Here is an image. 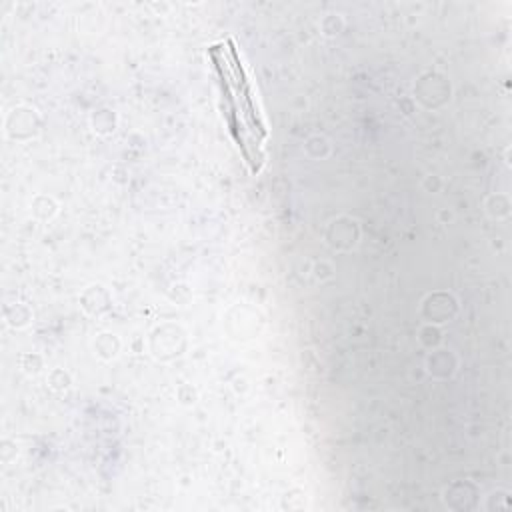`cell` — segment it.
Returning a JSON list of instances; mask_svg holds the SVG:
<instances>
[{
    "label": "cell",
    "mask_w": 512,
    "mask_h": 512,
    "mask_svg": "<svg viewBox=\"0 0 512 512\" xmlns=\"http://www.w3.org/2000/svg\"><path fill=\"white\" fill-rule=\"evenodd\" d=\"M208 54L220 78L228 128L246 162L250 164V170L258 172L262 168L260 144L266 138V126L254 104L252 88L248 84L236 46L232 40H226V44L212 46Z\"/></svg>",
    "instance_id": "obj_1"
}]
</instances>
